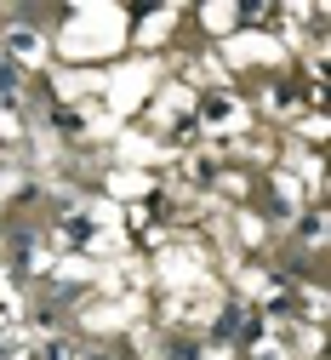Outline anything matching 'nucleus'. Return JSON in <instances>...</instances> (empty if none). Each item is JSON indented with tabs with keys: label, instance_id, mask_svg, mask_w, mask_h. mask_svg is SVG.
Instances as JSON below:
<instances>
[]
</instances>
